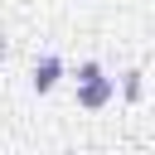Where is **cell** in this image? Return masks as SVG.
<instances>
[{"label":"cell","instance_id":"6da1fadb","mask_svg":"<svg viewBox=\"0 0 155 155\" xmlns=\"http://www.w3.org/2000/svg\"><path fill=\"white\" fill-rule=\"evenodd\" d=\"M111 97H116V78H107V73H97V78H87V82H78V107H87V111H102Z\"/></svg>","mask_w":155,"mask_h":155},{"label":"cell","instance_id":"7a4b0ae2","mask_svg":"<svg viewBox=\"0 0 155 155\" xmlns=\"http://www.w3.org/2000/svg\"><path fill=\"white\" fill-rule=\"evenodd\" d=\"M58 78H63V58L58 53H44L39 63H34V73H29V82H34V92L44 97V92H53L58 87Z\"/></svg>","mask_w":155,"mask_h":155},{"label":"cell","instance_id":"3957f363","mask_svg":"<svg viewBox=\"0 0 155 155\" xmlns=\"http://www.w3.org/2000/svg\"><path fill=\"white\" fill-rule=\"evenodd\" d=\"M140 78H145L140 68H131V73H126V82H121V97H126V102H140V92H145V82H140Z\"/></svg>","mask_w":155,"mask_h":155},{"label":"cell","instance_id":"277c9868","mask_svg":"<svg viewBox=\"0 0 155 155\" xmlns=\"http://www.w3.org/2000/svg\"><path fill=\"white\" fill-rule=\"evenodd\" d=\"M97 73H102V63H92V58L78 63V82H87V78H97Z\"/></svg>","mask_w":155,"mask_h":155},{"label":"cell","instance_id":"5b68a950","mask_svg":"<svg viewBox=\"0 0 155 155\" xmlns=\"http://www.w3.org/2000/svg\"><path fill=\"white\" fill-rule=\"evenodd\" d=\"M0 58H5V39H0Z\"/></svg>","mask_w":155,"mask_h":155}]
</instances>
